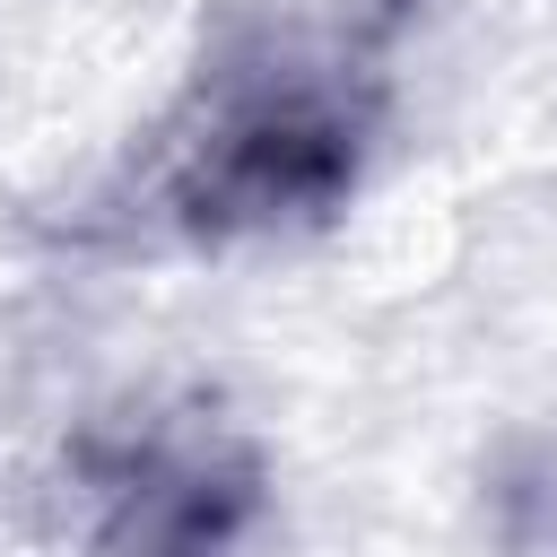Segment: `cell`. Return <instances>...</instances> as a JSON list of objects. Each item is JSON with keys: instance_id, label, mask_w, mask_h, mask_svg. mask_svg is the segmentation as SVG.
I'll use <instances>...</instances> for the list:
<instances>
[{"instance_id": "obj_1", "label": "cell", "mask_w": 557, "mask_h": 557, "mask_svg": "<svg viewBox=\"0 0 557 557\" xmlns=\"http://www.w3.org/2000/svg\"><path fill=\"white\" fill-rule=\"evenodd\" d=\"M357 174V113L313 78H261L218 96L209 131L174 165V218L191 235H252L313 218Z\"/></svg>"}, {"instance_id": "obj_2", "label": "cell", "mask_w": 557, "mask_h": 557, "mask_svg": "<svg viewBox=\"0 0 557 557\" xmlns=\"http://www.w3.org/2000/svg\"><path fill=\"white\" fill-rule=\"evenodd\" d=\"M261 513V479L235 453L131 444L104 470V548L113 557H235Z\"/></svg>"}, {"instance_id": "obj_3", "label": "cell", "mask_w": 557, "mask_h": 557, "mask_svg": "<svg viewBox=\"0 0 557 557\" xmlns=\"http://www.w3.org/2000/svg\"><path fill=\"white\" fill-rule=\"evenodd\" d=\"M487 531L505 557H557V444H505L496 453Z\"/></svg>"}]
</instances>
